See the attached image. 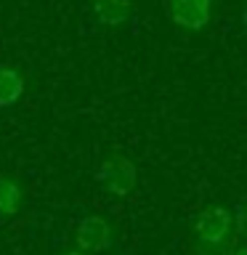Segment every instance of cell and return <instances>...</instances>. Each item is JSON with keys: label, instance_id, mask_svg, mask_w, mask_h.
I'll use <instances>...</instances> for the list:
<instances>
[{"label": "cell", "instance_id": "8992f818", "mask_svg": "<svg viewBox=\"0 0 247 255\" xmlns=\"http://www.w3.org/2000/svg\"><path fill=\"white\" fill-rule=\"evenodd\" d=\"M24 93V77L11 67H0V107H11Z\"/></svg>", "mask_w": 247, "mask_h": 255}, {"label": "cell", "instance_id": "3957f363", "mask_svg": "<svg viewBox=\"0 0 247 255\" xmlns=\"http://www.w3.org/2000/svg\"><path fill=\"white\" fill-rule=\"evenodd\" d=\"M75 242L80 247V253H101L112 245V229L99 215H88V218L77 223Z\"/></svg>", "mask_w": 247, "mask_h": 255}, {"label": "cell", "instance_id": "52a82bcc", "mask_svg": "<svg viewBox=\"0 0 247 255\" xmlns=\"http://www.w3.org/2000/svg\"><path fill=\"white\" fill-rule=\"evenodd\" d=\"M21 205V186L13 178H0V215H13Z\"/></svg>", "mask_w": 247, "mask_h": 255}, {"label": "cell", "instance_id": "9c48e42d", "mask_svg": "<svg viewBox=\"0 0 247 255\" xmlns=\"http://www.w3.org/2000/svg\"><path fill=\"white\" fill-rule=\"evenodd\" d=\"M242 24L247 27V0H245V5H242Z\"/></svg>", "mask_w": 247, "mask_h": 255}, {"label": "cell", "instance_id": "ba28073f", "mask_svg": "<svg viewBox=\"0 0 247 255\" xmlns=\"http://www.w3.org/2000/svg\"><path fill=\"white\" fill-rule=\"evenodd\" d=\"M234 226H237V234L247 239V202H242L234 213Z\"/></svg>", "mask_w": 247, "mask_h": 255}, {"label": "cell", "instance_id": "7a4b0ae2", "mask_svg": "<svg viewBox=\"0 0 247 255\" xmlns=\"http://www.w3.org/2000/svg\"><path fill=\"white\" fill-rule=\"evenodd\" d=\"M234 218L226 207H205L194 221V231L205 245H223L231 237Z\"/></svg>", "mask_w": 247, "mask_h": 255}, {"label": "cell", "instance_id": "277c9868", "mask_svg": "<svg viewBox=\"0 0 247 255\" xmlns=\"http://www.w3.org/2000/svg\"><path fill=\"white\" fill-rule=\"evenodd\" d=\"M213 0H170V19L183 29H202L210 21Z\"/></svg>", "mask_w": 247, "mask_h": 255}, {"label": "cell", "instance_id": "30bf717a", "mask_svg": "<svg viewBox=\"0 0 247 255\" xmlns=\"http://www.w3.org/2000/svg\"><path fill=\"white\" fill-rule=\"evenodd\" d=\"M234 255H247V245H245V247H239V250H237Z\"/></svg>", "mask_w": 247, "mask_h": 255}, {"label": "cell", "instance_id": "6da1fadb", "mask_svg": "<svg viewBox=\"0 0 247 255\" xmlns=\"http://www.w3.org/2000/svg\"><path fill=\"white\" fill-rule=\"evenodd\" d=\"M99 181L101 186H107V191H112L115 197H125L135 189V181H138V173H135V165L123 154H112L109 159H104L99 167Z\"/></svg>", "mask_w": 247, "mask_h": 255}, {"label": "cell", "instance_id": "5b68a950", "mask_svg": "<svg viewBox=\"0 0 247 255\" xmlns=\"http://www.w3.org/2000/svg\"><path fill=\"white\" fill-rule=\"evenodd\" d=\"M93 8H96L99 21L107 24V27H117V24L130 19V13H133L130 0H96Z\"/></svg>", "mask_w": 247, "mask_h": 255}, {"label": "cell", "instance_id": "8fae6325", "mask_svg": "<svg viewBox=\"0 0 247 255\" xmlns=\"http://www.w3.org/2000/svg\"><path fill=\"white\" fill-rule=\"evenodd\" d=\"M67 255H85V253H80V250H77V253H67Z\"/></svg>", "mask_w": 247, "mask_h": 255}]
</instances>
